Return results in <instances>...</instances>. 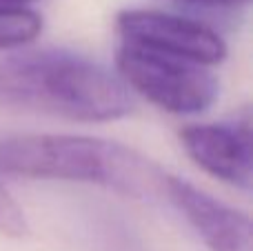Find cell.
<instances>
[{
	"label": "cell",
	"mask_w": 253,
	"mask_h": 251,
	"mask_svg": "<svg viewBox=\"0 0 253 251\" xmlns=\"http://www.w3.org/2000/svg\"><path fill=\"white\" fill-rule=\"evenodd\" d=\"M0 105L74 123H109L133 109L116 71L67 49H38L0 62Z\"/></svg>",
	"instance_id": "1"
},
{
	"label": "cell",
	"mask_w": 253,
	"mask_h": 251,
	"mask_svg": "<svg viewBox=\"0 0 253 251\" xmlns=\"http://www.w3.org/2000/svg\"><path fill=\"white\" fill-rule=\"evenodd\" d=\"M0 173L31 180L87 182L135 200L165 198L169 176L133 147L71 133L0 136Z\"/></svg>",
	"instance_id": "2"
},
{
	"label": "cell",
	"mask_w": 253,
	"mask_h": 251,
	"mask_svg": "<svg viewBox=\"0 0 253 251\" xmlns=\"http://www.w3.org/2000/svg\"><path fill=\"white\" fill-rule=\"evenodd\" d=\"M116 69L131 93H140L169 114H202L220 93L218 78L207 67L126 44L116 53Z\"/></svg>",
	"instance_id": "3"
},
{
	"label": "cell",
	"mask_w": 253,
	"mask_h": 251,
	"mask_svg": "<svg viewBox=\"0 0 253 251\" xmlns=\"http://www.w3.org/2000/svg\"><path fill=\"white\" fill-rule=\"evenodd\" d=\"M123 44L162 56L180 58L200 67H213L227 58V42L205 22L158 9H123L116 16Z\"/></svg>",
	"instance_id": "4"
},
{
	"label": "cell",
	"mask_w": 253,
	"mask_h": 251,
	"mask_svg": "<svg viewBox=\"0 0 253 251\" xmlns=\"http://www.w3.org/2000/svg\"><path fill=\"white\" fill-rule=\"evenodd\" d=\"M180 140L187 156L202 171L238 189H251L253 151L249 111L231 123L184 127Z\"/></svg>",
	"instance_id": "5"
},
{
	"label": "cell",
	"mask_w": 253,
	"mask_h": 251,
	"mask_svg": "<svg viewBox=\"0 0 253 251\" xmlns=\"http://www.w3.org/2000/svg\"><path fill=\"white\" fill-rule=\"evenodd\" d=\"M165 198L187 218L209 251H253L251 220L242 211L171 173L167 176Z\"/></svg>",
	"instance_id": "6"
},
{
	"label": "cell",
	"mask_w": 253,
	"mask_h": 251,
	"mask_svg": "<svg viewBox=\"0 0 253 251\" xmlns=\"http://www.w3.org/2000/svg\"><path fill=\"white\" fill-rule=\"evenodd\" d=\"M42 31V18L27 7H0V49H18L34 42Z\"/></svg>",
	"instance_id": "7"
},
{
	"label": "cell",
	"mask_w": 253,
	"mask_h": 251,
	"mask_svg": "<svg viewBox=\"0 0 253 251\" xmlns=\"http://www.w3.org/2000/svg\"><path fill=\"white\" fill-rule=\"evenodd\" d=\"M100 247L102 251H149V247L118 218H105L100 222Z\"/></svg>",
	"instance_id": "8"
},
{
	"label": "cell",
	"mask_w": 253,
	"mask_h": 251,
	"mask_svg": "<svg viewBox=\"0 0 253 251\" xmlns=\"http://www.w3.org/2000/svg\"><path fill=\"white\" fill-rule=\"evenodd\" d=\"M0 234L7 238H22L29 234L25 211L2 185H0Z\"/></svg>",
	"instance_id": "9"
},
{
	"label": "cell",
	"mask_w": 253,
	"mask_h": 251,
	"mask_svg": "<svg viewBox=\"0 0 253 251\" xmlns=\"http://www.w3.org/2000/svg\"><path fill=\"white\" fill-rule=\"evenodd\" d=\"M180 2L198 4V7H213V9H236L249 4L251 0H180Z\"/></svg>",
	"instance_id": "10"
},
{
	"label": "cell",
	"mask_w": 253,
	"mask_h": 251,
	"mask_svg": "<svg viewBox=\"0 0 253 251\" xmlns=\"http://www.w3.org/2000/svg\"><path fill=\"white\" fill-rule=\"evenodd\" d=\"M34 0H0V7H27Z\"/></svg>",
	"instance_id": "11"
}]
</instances>
